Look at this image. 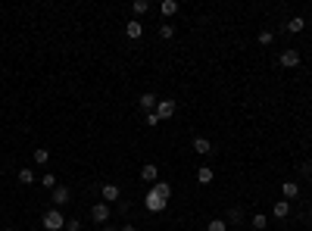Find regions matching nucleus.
<instances>
[{"mask_svg": "<svg viewBox=\"0 0 312 231\" xmlns=\"http://www.w3.org/2000/svg\"><path fill=\"white\" fill-rule=\"evenodd\" d=\"M41 225H44V231H66V216L60 209H47L44 216H41Z\"/></svg>", "mask_w": 312, "mask_h": 231, "instance_id": "f257e3e1", "label": "nucleus"}, {"mask_svg": "<svg viewBox=\"0 0 312 231\" xmlns=\"http://www.w3.org/2000/svg\"><path fill=\"white\" fill-rule=\"evenodd\" d=\"M144 206H147L150 212H163V209L168 206V200H166V197H159V194L153 191V187H150L147 197H144Z\"/></svg>", "mask_w": 312, "mask_h": 231, "instance_id": "f03ea898", "label": "nucleus"}, {"mask_svg": "<svg viewBox=\"0 0 312 231\" xmlns=\"http://www.w3.org/2000/svg\"><path fill=\"white\" fill-rule=\"evenodd\" d=\"M300 50H281V53H278V63L284 66V69H297L300 66Z\"/></svg>", "mask_w": 312, "mask_h": 231, "instance_id": "7ed1b4c3", "label": "nucleus"}, {"mask_svg": "<svg viewBox=\"0 0 312 231\" xmlns=\"http://www.w3.org/2000/svg\"><path fill=\"white\" fill-rule=\"evenodd\" d=\"M91 219H94L97 225H106L109 222V203H103V200L94 203V206H91Z\"/></svg>", "mask_w": 312, "mask_h": 231, "instance_id": "20e7f679", "label": "nucleus"}, {"mask_svg": "<svg viewBox=\"0 0 312 231\" xmlns=\"http://www.w3.org/2000/svg\"><path fill=\"white\" fill-rule=\"evenodd\" d=\"M50 200H53V206L60 209V206H66V203L72 200V191H69L66 184H56V187H53V197H50Z\"/></svg>", "mask_w": 312, "mask_h": 231, "instance_id": "39448f33", "label": "nucleus"}, {"mask_svg": "<svg viewBox=\"0 0 312 231\" xmlns=\"http://www.w3.org/2000/svg\"><path fill=\"white\" fill-rule=\"evenodd\" d=\"M175 109H178V106H175V100H159V103H156V116H159V122L172 119V116H175Z\"/></svg>", "mask_w": 312, "mask_h": 231, "instance_id": "423d86ee", "label": "nucleus"}, {"mask_svg": "<svg viewBox=\"0 0 312 231\" xmlns=\"http://www.w3.org/2000/svg\"><path fill=\"white\" fill-rule=\"evenodd\" d=\"M141 178L153 187L156 181H159V169H156V162H147V166H141Z\"/></svg>", "mask_w": 312, "mask_h": 231, "instance_id": "0eeeda50", "label": "nucleus"}, {"mask_svg": "<svg viewBox=\"0 0 312 231\" xmlns=\"http://www.w3.org/2000/svg\"><path fill=\"white\" fill-rule=\"evenodd\" d=\"M193 153L197 156H213V144H209V138H193Z\"/></svg>", "mask_w": 312, "mask_h": 231, "instance_id": "6e6552de", "label": "nucleus"}, {"mask_svg": "<svg viewBox=\"0 0 312 231\" xmlns=\"http://www.w3.org/2000/svg\"><path fill=\"white\" fill-rule=\"evenodd\" d=\"M156 103H159V100H156V94H150V91L138 97V106L144 109V113H153V109H156Z\"/></svg>", "mask_w": 312, "mask_h": 231, "instance_id": "1a4fd4ad", "label": "nucleus"}, {"mask_svg": "<svg viewBox=\"0 0 312 231\" xmlns=\"http://www.w3.org/2000/svg\"><path fill=\"white\" fill-rule=\"evenodd\" d=\"M100 194H103V203H113V200H119V197H122V187L109 181V184H103V191H100Z\"/></svg>", "mask_w": 312, "mask_h": 231, "instance_id": "9d476101", "label": "nucleus"}, {"mask_svg": "<svg viewBox=\"0 0 312 231\" xmlns=\"http://www.w3.org/2000/svg\"><path fill=\"white\" fill-rule=\"evenodd\" d=\"M281 197L290 203L293 197H300V184H297V181H284V184H281Z\"/></svg>", "mask_w": 312, "mask_h": 231, "instance_id": "9b49d317", "label": "nucleus"}, {"mask_svg": "<svg viewBox=\"0 0 312 231\" xmlns=\"http://www.w3.org/2000/svg\"><path fill=\"white\" fill-rule=\"evenodd\" d=\"M125 35H128V38H131V41H138V38H141V35H144V25H141V22H138V19H131V22H128V25H125Z\"/></svg>", "mask_w": 312, "mask_h": 231, "instance_id": "f8f14e48", "label": "nucleus"}, {"mask_svg": "<svg viewBox=\"0 0 312 231\" xmlns=\"http://www.w3.org/2000/svg\"><path fill=\"white\" fill-rule=\"evenodd\" d=\"M272 212H275V219H288V216H290V203H288V200H275Z\"/></svg>", "mask_w": 312, "mask_h": 231, "instance_id": "ddd939ff", "label": "nucleus"}, {"mask_svg": "<svg viewBox=\"0 0 312 231\" xmlns=\"http://www.w3.org/2000/svg\"><path fill=\"white\" fill-rule=\"evenodd\" d=\"M213 178H216V172H213L209 166H200V169H197V181H200V184H209Z\"/></svg>", "mask_w": 312, "mask_h": 231, "instance_id": "4468645a", "label": "nucleus"}, {"mask_svg": "<svg viewBox=\"0 0 312 231\" xmlns=\"http://www.w3.org/2000/svg\"><path fill=\"white\" fill-rule=\"evenodd\" d=\"M159 13H163V16H175V13H178V0H163V3H159Z\"/></svg>", "mask_w": 312, "mask_h": 231, "instance_id": "2eb2a0df", "label": "nucleus"}, {"mask_svg": "<svg viewBox=\"0 0 312 231\" xmlns=\"http://www.w3.org/2000/svg\"><path fill=\"white\" fill-rule=\"evenodd\" d=\"M303 28H306V19H303V16H293V19L288 22V31H293V35H300Z\"/></svg>", "mask_w": 312, "mask_h": 231, "instance_id": "dca6fc26", "label": "nucleus"}, {"mask_svg": "<svg viewBox=\"0 0 312 231\" xmlns=\"http://www.w3.org/2000/svg\"><path fill=\"white\" fill-rule=\"evenodd\" d=\"M16 178H19V184H31V181H35V172L25 166V169H19V172H16Z\"/></svg>", "mask_w": 312, "mask_h": 231, "instance_id": "f3484780", "label": "nucleus"}, {"mask_svg": "<svg viewBox=\"0 0 312 231\" xmlns=\"http://www.w3.org/2000/svg\"><path fill=\"white\" fill-rule=\"evenodd\" d=\"M153 191H156L159 197H166V200H168V197H172V184H168V181H156V184H153Z\"/></svg>", "mask_w": 312, "mask_h": 231, "instance_id": "a211bd4d", "label": "nucleus"}, {"mask_svg": "<svg viewBox=\"0 0 312 231\" xmlns=\"http://www.w3.org/2000/svg\"><path fill=\"white\" fill-rule=\"evenodd\" d=\"M225 222H228V225H238V222H243L240 206H231V209H228V219H225Z\"/></svg>", "mask_w": 312, "mask_h": 231, "instance_id": "6ab92c4d", "label": "nucleus"}, {"mask_svg": "<svg viewBox=\"0 0 312 231\" xmlns=\"http://www.w3.org/2000/svg\"><path fill=\"white\" fill-rule=\"evenodd\" d=\"M35 162H38V166H47V162H50V150L47 147H38L35 150Z\"/></svg>", "mask_w": 312, "mask_h": 231, "instance_id": "aec40b11", "label": "nucleus"}, {"mask_svg": "<svg viewBox=\"0 0 312 231\" xmlns=\"http://www.w3.org/2000/svg\"><path fill=\"white\" fill-rule=\"evenodd\" d=\"M206 231H228V222H225V219H213V222H206Z\"/></svg>", "mask_w": 312, "mask_h": 231, "instance_id": "412c9836", "label": "nucleus"}, {"mask_svg": "<svg viewBox=\"0 0 312 231\" xmlns=\"http://www.w3.org/2000/svg\"><path fill=\"white\" fill-rule=\"evenodd\" d=\"M159 38H163V41H172V38H175V25H168V22L159 25Z\"/></svg>", "mask_w": 312, "mask_h": 231, "instance_id": "4be33fe9", "label": "nucleus"}, {"mask_svg": "<svg viewBox=\"0 0 312 231\" xmlns=\"http://www.w3.org/2000/svg\"><path fill=\"white\" fill-rule=\"evenodd\" d=\"M253 228H256V231H265V228H268V219L263 216V212H256V216H253Z\"/></svg>", "mask_w": 312, "mask_h": 231, "instance_id": "5701e85b", "label": "nucleus"}, {"mask_svg": "<svg viewBox=\"0 0 312 231\" xmlns=\"http://www.w3.org/2000/svg\"><path fill=\"white\" fill-rule=\"evenodd\" d=\"M131 10H134V16H144V13L150 10V3H147V0H134V3H131Z\"/></svg>", "mask_w": 312, "mask_h": 231, "instance_id": "b1692460", "label": "nucleus"}, {"mask_svg": "<svg viewBox=\"0 0 312 231\" xmlns=\"http://www.w3.org/2000/svg\"><path fill=\"white\" fill-rule=\"evenodd\" d=\"M41 184H44L47 191H53V187H56V175H41Z\"/></svg>", "mask_w": 312, "mask_h": 231, "instance_id": "393cba45", "label": "nucleus"}, {"mask_svg": "<svg viewBox=\"0 0 312 231\" xmlns=\"http://www.w3.org/2000/svg\"><path fill=\"white\" fill-rule=\"evenodd\" d=\"M272 41H275V35H272V31H259V44H263V47H268Z\"/></svg>", "mask_w": 312, "mask_h": 231, "instance_id": "a878e982", "label": "nucleus"}, {"mask_svg": "<svg viewBox=\"0 0 312 231\" xmlns=\"http://www.w3.org/2000/svg\"><path fill=\"white\" fill-rule=\"evenodd\" d=\"M66 231H81V222L78 219H66Z\"/></svg>", "mask_w": 312, "mask_h": 231, "instance_id": "bb28decb", "label": "nucleus"}, {"mask_svg": "<svg viewBox=\"0 0 312 231\" xmlns=\"http://www.w3.org/2000/svg\"><path fill=\"white\" fill-rule=\"evenodd\" d=\"M147 125H153V128L159 125V116H156V109H153V113H147Z\"/></svg>", "mask_w": 312, "mask_h": 231, "instance_id": "cd10ccee", "label": "nucleus"}, {"mask_svg": "<svg viewBox=\"0 0 312 231\" xmlns=\"http://www.w3.org/2000/svg\"><path fill=\"white\" fill-rule=\"evenodd\" d=\"M103 231H119V228H116V225H109V222H106V225H103Z\"/></svg>", "mask_w": 312, "mask_h": 231, "instance_id": "c85d7f7f", "label": "nucleus"}, {"mask_svg": "<svg viewBox=\"0 0 312 231\" xmlns=\"http://www.w3.org/2000/svg\"><path fill=\"white\" fill-rule=\"evenodd\" d=\"M119 231H138V228H134V225H122Z\"/></svg>", "mask_w": 312, "mask_h": 231, "instance_id": "c756f323", "label": "nucleus"}, {"mask_svg": "<svg viewBox=\"0 0 312 231\" xmlns=\"http://www.w3.org/2000/svg\"><path fill=\"white\" fill-rule=\"evenodd\" d=\"M309 222H312V209H309Z\"/></svg>", "mask_w": 312, "mask_h": 231, "instance_id": "7c9ffc66", "label": "nucleus"}, {"mask_svg": "<svg viewBox=\"0 0 312 231\" xmlns=\"http://www.w3.org/2000/svg\"><path fill=\"white\" fill-rule=\"evenodd\" d=\"M0 175H3V169H0Z\"/></svg>", "mask_w": 312, "mask_h": 231, "instance_id": "2f4dec72", "label": "nucleus"}, {"mask_svg": "<svg viewBox=\"0 0 312 231\" xmlns=\"http://www.w3.org/2000/svg\"><path fill=\"white\" fill-rule=\"evenodd\" d=\"M6 231H13V228H6Z\"/></svg>", "mask_w": 312, "mask_h": 231, "instance_id": "473e14b6", "label": "nucleus"}]
</instances>
